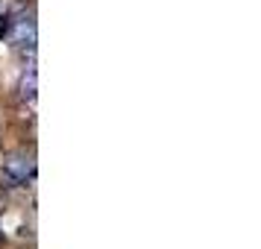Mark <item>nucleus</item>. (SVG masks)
Returning <instances> with one entry per match:
<instances>
[{"label": "nucleus", "instance_id": "f257e3e1", "mask_svg": "<svg viewBox=\"0 0 261 249\" xmlns=\"http://www.w3.org/2000/svg\"><path fill=\"white\" fill-rule=\"evenodd\" d=\"M33 173H36V161H33V155L12 153L6 161H3V170H0V185H3V188H18V185H24Z\"/></svg>", "mask_w": 261, "mask_h": 249}, {"label": "nucleus", "instance_id": "f03ea898", "mask_svg": "<svg viewBox=\"0 0 261 249\" xmlns=\"http://www.w3.org/2000/svg\"><path fill=\"white\" fill-rule=\"evenodd\" d=\"M36 85H38V79H36V71H27L24 76H21V97L24 100H36Z\"/></svg>", "mask_w": 261, "mask_h": 249}, {"label": "nucleus", "instance_id": "7ed1b4c3", "mask_svg": "<svg viewBox=\"0 0 261 249\" xmlns=\"http://www.w3.org/2000/svg\"><path fill=\"white\" fill-rule=\"evenodd\" d=\"M24 41L36 44V26H33V21H21L18 24V44H24Z\"/></svg>", "mask_w": 261, "mask_h": 249}, {"label": "nucleus", "instance_id": "20e7f679", "mask_svg": "<svg viewBox=\"0 0 261 249\" xmlns=\"http://www.w3.org/2000/svg\"><path fill=\"white\" fill-rule=\"evenodd\" d=\"M6 33H9V18H6V15H0V38L6 36Z\"/></svg>", "mask_w": 261, "mask_h": 249}]
</instances>
